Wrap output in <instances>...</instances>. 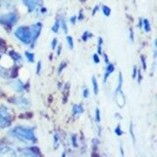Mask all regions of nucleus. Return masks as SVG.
Instances as JSON below:
<instances>
[{
	"instance_id": "f257e3e1",
	"label": "nucleus",
	"mask_w": 157,
	"mask_h": 157,
	"mask_svg": "<svg viewBox=\"0 0 157 157\" xmlns=\"http://www.w3.org/2000/svg\"><path fill=\"white\" fill-rule=\"evenodd\" d=\"M11 134L22 141L31 142V144L36 142V134H34V129H33V128L19 126L15 128Z\"/></svg>"
},
{
	"instance_id": "f03ea898",
	"label": "nucleus",
	"mask_w": 157,
	"mask_h": 157,
	"mask_svg": "<svg viewBox=\"0 0 157 157\" xmlns=\"http://www.w3.org/2000/svg\"><path fill=\"white\" fill-rule=\"evenodd\" d=\"M122 86H123V75L122 73H120L119 80H118V86L115 90V101L117 106L119 108H123L126 104V97L124 92L122 90Z\"/></svg>"
},
{
	"instance_id": "7ed1b4c3",
	"label": "nucleus",
	"mask_w": 157,
	"mask_h": 157,
	"mask_svg": "<svg viewBox=\"0 0 157 157\" xmlns=\"http://www.w3.org/2000/svg\"><path fill=\"white\" fill-rule=\"evenodd\" d=\"M15 36L25 44H32V36L29 27H19L15 31Z\"/></svg>"
},
{
	"instance_id": "20e7f679",
	"label": "nucleus",
	"mask_w": 157,
	"mask_h": 157,
	"mask_svg": "<svg viewBox=\"0 0 157 157\" xmlns=\"http://www.w3.org/2000/svg\"><path fill=\"white\" fill-rule=\"evenodd\" d=\"M12 121V113L6 106H0V128H7Z\"/></svg>"
},
{
	"instance_id": "39448f33",
	"label": "nucleus",
	"mask_w": 157,
	"mask_h": 157,
	"mask_svg": "<svg viewBox=\"0 0 157 157\" xmlns=\"http://www.w3.org/2000/svg\"><path fill=\"white\" fill-rule=\"evenodd\" d=\"M18 21V15L15 12H8L0 16V24L5 26H12Z\"/></svg>"
},
{
	"instance_id": "423d86ee",
	"label": "nucleus",
	"mask_w": 157,
	"mask_h": 157,
	"mask_svg": "<svg viewBox=\"0 0 157 157\" xmlns=\"http://www.w3.org/2000/svg\"><path fill=\"white\" fill-rule=\"evenodd\" d=\"M42 29L41 23H36L29 26V31H31V36H32V45H33L34 42L36 41L37 37L40 34V31Z\"/></svg>"
},
{
	"instance_id": "0eeeda50",
	"label": "nucleus",
	"mask_w": 157,
	"mask_h": 157,
	"mask_svg": "<svg viewBox=\"0 0 157 157\" xmlns=\"http://www.w3.org/2000/svg\"><path fill=\"white\" fill-rule=\"evenodd\" d=\"M13 103L16 104L18 107L22 108V109H26V108H29L31 106V102H29V99H27L26 97L24 96H17L13 99Z\"/></svg>"
},
{
	"instance_id": "6e6552de",
	"label": "nucleus",
	"mask_w": 157,
	"mask_h": 157,
	"mask_svg": "<svg viewBox=\"0 0 157 157\" xmlns=\"http://www.w3.org/2000/svg\"><path fill=\"white\" fill-rule=\"evenodd\" d=\"M17 152L15 151L12 147L3 145L0 147V156H16Z\"/></svg>"
},
{
	"instance_id": "1a4fd4ad",
	"label": "nucleus",
	"mask_w": 157,
	"mask_h": 157,
	"mask_svg": "<svg viewBox=\"0 0 157 157\" xmlns=\"http://www.w3.org/2000/svg\"><path fill=\"white\" fill-rule=\"evenodd\" d=\"M15 0H0V8L3 10H12L15 8Z\"/></svg>"
},
{
	"instance_id": "9d476101",
	"label": "nucleus",
	"mask_w": 157,
	"mask_h": 157,
	"mask_svg": "<svg viewBox=\"0 0 157 157\" xmlns=\"http://www.w3.org/2000/svg\"><path fill=\"white\" fill-rule=\"evenodd\" d=\"M22 2L25 4V6L28 8L29 12H33L39 4V0H22Z\"/></svg>"
},
{
	"instance_id": "9b49d317",
	"label": "nucleus",
	"mask_w": 157,
	"mask_h": 157,
	"mask_svg": "<svg viewBox=\"0 0 157 157\" xmlns=\"http://www.w3.org/2000/svg\"><path fill=\"white\" fill-rule=\"evenodd\" d=\"M21 155L24 156H38L39 152L37 148H32V147H29V148H23L21 150Z\"/></svg>"
},
{
	"instance_id": "f8f14e48",
	"label": "nucleus",
	"mask_w": 157,
	"mask_h": 157,
	"mask_svg": "<svg viewBox=\"0 0 157 157\" xmlns=\"http://www.w3.org/2000/svg\"><path fill=\"white\" fill-rule=\"evenodd\" d=\"M115 71V66L113 65L111 63H108L107 64V67L105 69V72H104V77H103V82H106L108 78L111 75V74Z\"/></svg>"
},
{
	"instance_id": "ddd939ff",
	"label": "nucleus",
	"mask_w": 157,
	"mask_h": 157,
	"mask_svg": "<svg viewBox=\"0 0 157 157\" xmlns=\"http://www.w3.org/2000/svg\"><path fill=\"white\" fill-rule=\"evenodd\" d=\"M85 109H83V106L82 104H74L72 108V112L74 115H81L82 113H83Z\"/></svg>"
},
{
	"instance_id": "4468645a",
	"label": "nucleus",
	"mask_w": 157,
	"mask_h": 157,
	"mask_svg": "<svg viewBox=\"0 0 157 157\" xmlns=\"http://www.w3.org/2000/svg\"><path fill=\"white\" fill-rule=\"evenodd\" d=\"M11 85L13 86V88L16 91H19V92H22L24 90H25V87H24V85L23 83L20 82V81H13L11 82Z\"/></svg>"
},
{
	"instance_id": "2eb2a0df",
	"label": "nucleus",
	"mask_w": 157,
	"mask_h": 157,
	"mask_svg": "<svg viewBox=\"0 0 157 157\" xmlns=\"http://www.w3.org/2000/svg\"><path fill=\"white\" fill-rule=\"evenodd\" d=\"M92 87H93V92L94 94L97 95L98 94V91H99V86H98V82L96 80V77L95 76H92Z\"/></svg>"
},
{
	"instance_id": "dca6fc26",
	"label": "nucleus",
	"mask_w": 157,
	"mask_h": 157,
	"mask_svg": "<svg viewBox=\"0 0 157 157\" xmlns=\"http://www.w3.org/2000/svg\"><path fill=\"white\" fill-rule=\"evenodd\" d=\"M142 27L144 28V31L146 33H149L150 32V29H151V28H150V23H149V21L147 19L142 20Z\"/></svg>"
},
{
	"instance_id": "f3484780",
	"label": "nucleus",
	"mask_w": 157,
	"mask_h": 157,
	"mask_svg": "<svg viewBox=\"0 0 157 157\" xmlns=\"http://www.w3.org/2000/svg\"><path fill=\"white\" fill-rule=\"evenodd\" d=\"M10 54H11V57L14 59L15 61H16V63L21 62V61H22V56L20 55L19 53L15 52V51H11V52H10Z\"/></svg>"
},
{
	"instance_id": "a211bd4d",
	"label": "nucleus",
	"mask_w": 157,
	"mask_h": 157,
	"mask_svg": "<svg viewBox=\"0 0 157 157\" xmlns=\"http://www.w3.org/2000/svg\"><path fill=\"white\" fill-rule=\"evenodd\" d=\"M101 10H102V13L104 14L105 17H109L110 14H111V9L106 6V5H102L101 6Z\"/></svg>"
},
{
	"instance_id": "6ab92c4d",
	"label": "nucleus",
	"mask_w": 157,
	"mask_h": 157,
	"mask_svg": "<svg viewBox=\"0 0 157 157\" xmlns=\"http://www.w3.org/2000/svg\"><path fill=\"white\" fill-rule=\"evenodd\" d=\"M59 21H60V28H62L64 33H68V28H67V24H66L65 19H59Z\"/></svg>"
},
{
	"instance_id": "aec40b11",
	"label": "nucleus",
	"mask_w": 157,
	"mask_h": 157,
	"mask_svg": "<svg viewBox=\"0 0 157 157\" xmlns=\"http://www.w3.org/2000/svg\"><path fill=\"white\" fill-rule=\"evenodd\" d=\"M0 77H2L4 78H6L9 77V72L8 70H6L5 68H3L2 66H0Z\"/></svg>"
},
{
	"instance_id": "412c9836",
	"label": "nucleus",
	"mask_w": 157,
	"mask_h": 157,
	"mask_svg": "<svg viewBox=\"0 0 157 157\" xmlns=\"http://www.w3.org/2000/svg\"><path fill=\"white\" fill-rule=\"evenodd\" d=\"M102 45H103V39L101 36L98 37V44H97V51L98 54H102Z\"/></svg>"
},
{
	"instance_id": "4be33fe9",
	"label": "nucleus",
	"mask_w": 157,
	"mask_h": 157,
	"mask_svg": "<svg viewBox=\"0 0 157 157\" xmlns=\"http://www.w3.org/2000/svg\"><path fill=\"white\" fill-rule=\"evenodd\" d=\"M59 29H60V21H59V19L55 22V24L53 25L52 27V32L53 33H58L59 32Z\"/></svg>"
},
{
	"instance_id": "5701e85b",
	"label": "nucleus",
	"mask_w": 157,
	"mask_h": 157,
	"mask_svg": "<svg viewBox=\"0 0 157 157\" xmlns=\"http://www.w3.org/2000/svg\"><path fill=\"white\" fill-rule=\"evenodd\" d=\"M26 58L28 59V61L29 62H34V55L33 53H31V52H29V51H26Z\"/></svg>"
},
{
	"instance_id": "b1692460",
	"label": "nucleus",
	"mask_w": 157,
	"mask_h": 157,
	"mask_svg": "<svg viewBox=\"0 0 157 157\" xmlns=\"http://www.w3.org/2000/svg\"><path fill=\"white\" fill-rule=\"evenodd\" d=\"M59 140H60V137H59V135L56 132V134L54 135V147H55V148H57L59 144H60V141Z\"/></svg>"
},
{
	"instance_id": "393cba45",
	"label": "nucleus",
	"mask_w": 157,
	"mask_h": 157,
	"mask_svg": "<svg viewBox=\"0 0 157 157\" xmlns=\"http://www.w3.org/2000/svg\"><path fill=\"white\" fill-rule=\"evenodd\" d=\"M92 36V34L90 33V32H85V33H83V34H82V40L83 41H86L87 40V39L88 38H90V37H91Z\"/></svg>"
},
{
	"instance_id": "a878e982",
	"label": "nucleus",
	"mask_w": 157,
	"mask_h": 157,
	"mask_svg": "<svg viewBox=\"0 0 157 157\" xmlns=\"http://www.w3.org/2000/svg\"><path fill=\"white\" fill-rule=\"evenodd\" d=\"M67 43H68V46L70 49L74 48V40H73L72 36H67Z\"/></svg>"
},
{
	"instance_id": "bb28decb",
	"label": "nucleus",
	"mask_w": 157,
	"mask_h": 157,
	"mask_svg": "<svg viewBox=\"0 0 157 157\" xmlns=\"http://www.w3.org/2000/svg\"><path fill=\"white\" fill-rule=\"evenodd\" d=\"M100 120H101V117H100V110H99V108H96V110H95V121L99 124L100 123Z\"/></svg>"
},
{
	"instance_id": "cd10ccee",
	"label": "nucleus",
	"mask_w": 157,
	"mask_h": 157,
	"mask_svg": "<svg viewBox=\"0 0 157 157\" xmlns=\"http://www.w3.org/2000/svg\"><path fill=\"white\" fill-rule=\"evenodd\" d=\"M130 132H131V136H132V142H136V137H135V134H134V126H132V124L131 123L130 125Z\"/></svg>"
},
{
	"instance_id": "c85d7f7f",
	"label": "nucleus",
	"mask_w": 157,
	"mask_h": 157,
	"mask_svg": "<svg viewBox=\"0 0 157 157\" xmlns=\"http://www.w3.org/2000/svg\"><path fill=\"white\" fill-rule=\"evenodd\" d=\"M115 134H116L117 136H121V135L123 134V131L121 130V126H120V125H118V126L116 127V129H115Z\"/></svg>"
},
{
	"instance_id": "c756f323",
	"label": "nucleus",
	"mask_w": 157,
	"mask_h": 157,
	"mask_svg": "<svg viewBox=\"0 0 157 157\" xmlns=\"http://www.w3.org/2000/svg\"><path fill=\"white\" fill-rule=\"evenodd\" d=\"M130 40H131L132 43L135 41V34H134V31H132V29H130Z\"/></svg>"
},
{
	"instance_id": "7c9ffc66",
	"label": "nucleus",
	"mask_w": 157,
	"mask_h": 157,
	"mask_svg": "<svg viewBox=\"0 0 157 157\" xmlns=\"http://www.w3.org/2000/svg\"><path fill=\"white\" fill-rule=\"evenodd\" d=\"M82 96L85 97V98H88V97H90V90H88V88H85V90H83Z\"/></svg>"
},
{
	"instance_id": "2f4dec72",
	"label": "nucleus",
	"mask_w": 157,
	"mask_h": 157,
	"mask_svg": "<svg viewBox=\"0 0 157 157\" xmlns=\"http://www.w3.org/2000/svg\"><path fill=\"white\" fill-rule=\"evenodd\" d=\"M92 59H93V61H94L95 64H98L100 62V59H99V57H98V54H93Z\"/></svg>"
},
{
	"instance_id": "473e14b6",
	"label": "nucleus",
	"mask_w": 157,
	"mask_h": 157,
	"mask_svg": "<svg viewBox=\"0 0 157 157\" xmlns=\"http://www.w3.org/2000/svg\"><path fill=\"white\" fill-rule=\"evenodd\" d=\"M136 74H137V69H136V66H134V68H132V78H136Z\"/></svg>"
},
{
	"instance_id": "72a5a7b5",
	"label": "nucleus",
	"mask_w": 157,
	"mask_h": 157,
	"mask_svg": "<svg viewBox=\"0 0 157 157\" xmlns=\"http://www.w3.org/2000/svg\"><path fill=\"white\" fill-rule=\"evenodd\" d=\"M40 72H41V62H38L36 68V74L37 75H40Z\"/></svg>"
},
{
	"instance_id": "f704fd0d",
	"label": "nucleus",
	"mask_w": 157,
	"mask_h": 157,
	"mask_svg": "<svg viewBox=\"0 0 157 157\" xmlns=\"http://www.w3.org/2000/svg\"><path fill=\"white\" fill-rule=\"evenodd\" d=\"M141 62H142V65H144V70H146V61H145V57L144 56H141Z\"/></svg>"
},
{
	"instance_id": "c9c22d12",
	"label": "nucleus",
	"mask_w": 157,
	"mask_h": 157,
	"mask_svg": "<svg viewBox=\"0 0 157 157\" xmlns=\"http://www.w3.org/2000/svg\"><path fill=\"white\" fill-rule=\"evenodd\" d=\"M56 45H57V38H54L52 40V43H51V48L52 49H55L56 48Z\"/></svg>"
},
{
	"instance_id": "e433bc0d",
	"label": "nucleus",
	"mask_w": 157,
	"mask_h": 157,
	"mask_svg": "<svg viewBox=\"0 0 157 157\" xmlns=\"http://www.w3.org/2000/svg\"><path fill=\"white\" fill-rule=\"evenodd\" d=\"M136 75H137V78H137V82L140 83V82H141V78H142V77H141V74H140V70L137 71V74H136Z\"/></svg>"
},
{
	"instance_id": "4c0bfd02",
	"label": "nucleus",
	"mask_w": 157,
	"mask_h": 157,
	"mask_svg": "<svg viewBox=\"0 0 157 157\" xmlns=\"http://www.w3.org/2000/svg\"><path fill=\"white\" fill-rule=\"evenodd\" d=\"M76 21H77V16H73L72 18H70V22H71L73 25H75V24H76Z\"/></svg>"
},
{
	"instance_id": "58836bf2",
	"label": "nucleus",
	"mask_w": 157,
	"mask_h": 157,
	"mask_svg": "<svg viewBox=\"0 0 157 157\" xmlns=\"http://www.w3.org/2000/svg\"><path fill=\"white\" fill-rule=\"evenodd\" d=\"M82 19H83L82 11H80V14H78V17H77V20H78V21H82Z\"/></svg>"
},
{
	"instance_id": "ea45409f",
	"label": "nucleus",
	"mask_w": 157,
	"mask_h": 157,
	"mask_svg": "<svg viewBox=\"0 0 157 157\" xmlns=\"http://www.w3.org/2000/svg\"><path fill=\"white\" fill-rule=\"evenodd\" d=\"M98 9H99V6H98V5H97V6H95V8L94 9H93V11H92V15H94L97 11H98Z\"/></svg>"
},
{
	"instance_id": "a19ab883",
	"label": "nucleus",
	"mask_w": 157,
	"mask_h": 157,
	"mask_svg": "<svg viewBox=\"0 0 157 157\" xmlns=\"http://www.w3.org/2000/svg\"><path fill=\"white\" fill-rule=\"evenodd\" d=\"M61 47H62L61 45H59V46H58V50H57V55H58V56L60 55V52H61Z\"/></svg>"
},
{
	"instance_id": "79ce46f5",
	"label": "nucleus",
	"mask_w": 157,
	"mask_h": 157,
	"mask_svg": "<svg viewBox=\"0 0 157 157\" xmlns=\"http://www.w3.org/2000/svg\"><path fill=\"white\" fill-rule=\"evenodd\" d=\"M104 59H105V62H106V64L110 63V62H109V60H108V57H107L106 54H104Z\"/></svg>"
},
{
	"instance_id": "37998d69",
	"label": "nucleus",
	"mask_w": 157,
	"mask_h": 157,
	"mask_svg": "<svg viewBox=\"0 0 157 157\" xmlns=\"http://www.w3.org/2000/svg\"><path fill=\"white\" fill-rule=\"evenodd\" d=\"M141 27H142V21L140 20V28H141Z\"/></svg>"
}]
</instances>
